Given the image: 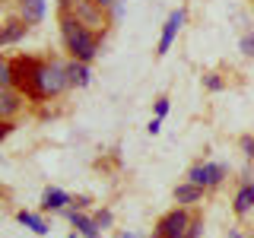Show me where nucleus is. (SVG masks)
Masks as SVG:
<instances>
[{"label":"nucleus","instance_id":"11","mask_svg":"<svg viewBox=\"0 0 254 238\" xmlns=\"http://www.w3.org/2000/svg\"><path fill=\"white\" fill-rule=\"evenodd\" d=\"M16 6H19V19H26L29 26L42 22L45 19V10H48L45 0H16Z\"/></svg>","mask_w":254,"mask_h":238},{"label":"nucleus","instance_id":"22","mask_svg":"<svg viewBox=\"0 0 254 238\" xmlns=\"http://www.w3.org/2000/svg\"><path fill=\"white\" fill-rule=\"evenodd\" d=\"M200 232H203V219H194V222H190V229H188V235H185V238H200Z\"/></svg>","mask_w":254,"mask_h":238},{"label":"nucleus","instance_id":"30","mask_svg":"<svg viewBox=\"0 0 254 238\" xmlns=\"http://www.w3.org/2000/svg\"><path fill=\"white\" fill-rule=\"evenodd\" d=\"M118 238H143V235H137V232H121Z\"/></svg>","mask_w":254,"mask_h":238},{"label":"nucleus","instance_id":"27","mask_svg":"<svg viewBox=\"0 0 254 238\" xmlns=\"http://www.w3.org/2000/svg\"><path fill=\"white\" fill-rule=\"evenodd\" d=\"M229 238H248V235H245L242 229H229Z\"/></svg>","mask_w":254,"mask_h":238},{"label":"nucleus","instance_id":"19","mask_svg":"<svg viewBox=\"0 0 254 238\" xmlns=\"http://www.w3.org/2000/svg\"><path fill=\"white\" fill-rule=\"evenodd\" d=\"M238 48H242L245 58H254V32H245L242 42H238Z\"/></svg>","mask_w":254,"mask_h":238},{"label":"nucleus","instance_id":"2","mask_svg":"<svg viewBox=\"0 0 254 238\" xmlns=\"http://www.w3.org/2000/svg\"><path fill=\"white\" fill-rule=\"evenodd\" d=\"M70 86V76H67V63H58V60H42L35 70V83H32V95L29 99L42 102V99H51V95H61L64 89Z\"/></svg>","mask_w":254,"mask_h":238},{"label":"nucleus","instance_id":"29","mask_svg":"<svg viewBox=\"0 0 254 238\" xmlns=\"http://www.w3.org/2000/svg\"><path fill=\"white\" fill-rule=\"evenodd\" d=\"M95 3H99L102 10H105V6H111V3H118V0H95Z\"/></svg>","mask_w":254,"mask_h":238},{"label":"nucleus","instance_id":"12","mask_svg":"<svg viewBox=\"0 0 254 238\" xmlns=\"http://www.w3.org/2000/svg\"><path fill=\"white\" fill-rule=\"evenodd\" d=\"M22 108V95L13 89H0V121H10V118L16 115V111Z\"/></svg>","mask_w":254,"mask_h":238},{"label":"nucleus","instance_id":"26","mask_svg":"<svg viewBox=\"0 0 254 238\" xmlns=\"http://www.w3.org/2000/svg\"><path fill=\"white\" fill-rule=\"evenodd\" d=\"M73 203H76V210H83V206H89V197H76Z\"/></svg>","mask_w":254,"mask_h":238},{"label":"nucleus","instance_id":"17","mask_svg":"<svg viewBox=\"0 0 254 238\" xmlns=\"http://www.w3.org/2000/svg\"><path fill=\"white\" fill-rule=\"evenodd\" d=\"M10 86H13V60L0 54V89H10Z\"/></svg>","mask_w":254,"mask_h":238},{"label":"nucleus","instance_id":"10","mask_svg":"<svg viewBox=\"0 0 254 238\" xmlns=\"http://www.w3.org/2000/svg\"><path fill=\"white\" fill-rule=\"evenodd\" d=\"M26 32H29L26 19H19V16H16V19H6L3 26H0V48H3V45H16Z\"/></svg>","mask_w":254,"mask_h":238},{"label":"nucleus","instance_id":"25","mask_svg":"<svg viewBox=\"0 0 254 238\" xmlns=\"http://www.w3.org/2000/svg\"><path fill=\"white\" fill-rule=\"evenodd\" d=\"M10 130H13V124H10V121H0V140L10 137Z\"/></svg>","mask_w":254,"mask_h":238},{"label":"nucleus","instance_id":"21","mask_svg":"<svg viewBox=\"0 0 254 238\" xmlns=\"http://www.w3.org/2000/svg\"><path fill=\"white\" fill-rule=\"evenodd\" d=\"M169 99H165V95H162V99H156V118H165V115H169Z\"/></svg>","mask_w":254,"mask_h":238},{"label":"nucleus","instance_id":"8","mask_svg":"<svg viewBox=\"0 0 254 238\" xmlns=\"http://www.w3.org/2000/svg\"><path fill=\"white\" fill-rule=\"evenodd\" d=\"M67 219H70V226L76 229V235L102 238V229H99V222H95V216H86V213H79V210H67Z\"/></svg>","mask_w":254,"mask_h":238},{"label":"nucleus","instance_id":"1","mask_svg":"<svg viewBox=\"0 0 254 238\" xmlns=\"http://www.w3.org/2000/svg\"><path fill=\"white\" fill-rule=\"evenodd\" d=\"M61 35H64L67 51L73 54V60L92 63L95 58H99V35H95V29L83 26L73 13H64L61 16Z\"/></svg>","mask_w":254,"mask_h":238},{"label":"nucleus","instance_id":"5","mask_svg":"<svg viewBox=\"0 0 254 238\" xmlns=\"http://www.w3.org/2000/svg\"><path fill=\"white\" fill-rule=\"evenodd\" d=\"M35 58H16L13 60V89L19 95H32V83H35V70H38Z\"/></svg>","mask_w":254,"mask_h":238},{"label":"nucleus","instance_id":"23","mask_svg":"<svg viewBox=\"0 0 254 238\" xmlns=\"http://www.w3.org/2000/svg\"><path fill=\"white\" fill-rule=\"evenodd\" d=\"M238 143H242L245 156H248V159H254V140H251V137H242V140H238Z\"/></svg>","mask_w":254,"mask_h":238},{"label":"nucleus","instance_id":"6","mask_svg":"<svg viewBox=\"0 0 254 238\" xmlns=\"http://www.w3.org/2000/svg\"><path fill=\"white\" fill-rule=\"evenodd\" d=\"M73 16L83 26H89V29H99V26H105V16H102V6L95 3V0H73Z\"/></svg>","mask_w":254,"mask_h":238},{"label":"nucleus","instance_id":"16","mask_svg":"<svg viewBox=\"0 0 254 238\" xmlns=\"http://www.w3.org/2000/svg\"><path fill=\"white\" fill-rule=\"evenodd\" d=\"M16 219H19V222H22V226H26V229H32V232H35V235H48V222H45L42 216H38V213L19 210V213H16Z\"/></svg>","mask_w":254,"mask_h":238},{"label":"nucleus","instance_id":"18","mask_svg":"<svg viewBox=\"0 0 254 238\" xmlns=\"http://www.w3.org/2000/svg\"><path fill=\"white\" fill-rule=\"evenodd\" d=\"M203 86H206L210 92H222V89H226V83L219 79V73H206V76H203Z\"/></svg>","mask_w":254,"mask_h":238},{"label":"nucleus","instance_id":"13","mask_svg":"<svg viewBox=\"0 0 254 238\" xmlns=\"http://www.w3.org/2000/svg\"><path fill=\"white\" fill-rule=\"evenodd\" d=\"M67 76H70V86L86 89V86H89V79H92V70H89V63H83V60H70L67 63Z\"/></svg>","mask_w":254,"mask_h":238},{"label":"nucleus","instance_id":"24","mask_svg":"<svg viewBox=\"0 0 254 238\" xmlns=\"http://www.w3.org/2000/svg\"><path fill=\"white\" fill-rule=\"evenodd\" d=\"M146 130H149V133H153V137H156V133L162 130V118H153V121H149V127H146Z\"/></svg>","mask_w":254,"mask_h":238},{"label":"nucleus","instance_id":"4","mask_svg":"<svg viewBox=\"0 0 254 238\" xmlns=\"http://www.w3.org/2000/svg\"><path fill=\"white\" fill-rule=\"evenodd\" d=\"M226 175H229V169L219 165V162H197V165H190L188 181L197 184V187H203V190H213V187H219L222 181H226Z\"/></svg>","mask_w":254,"mask_h":238},{"label":"nucleus","instance_id":"7","mask_svg":"<svg viewBox=\"0 0 254 238\" xmlns=\"http://www.w3.org/2000/svg\"><path fill=\"white\" fill-rule=\"evenodd\" d=\"M181 26H185V10L169 13V19H165V26H162V35H159V45H156V54H169V48H172L175 38H178Z\"/></svg>","mask_w":254,"mask_h":238},{"label":"nucleus","instance_id":"20","mask_svg":"<svg viewBox=\"0 0 254 238\" xmlns=\"http://www.w3.org/2000/svg\"><path fill=\"white\" fill-rule=\"evenodd\" d=\"M95 222H99V229H108L111 226V210H99L95 213Z\"/></svg>","mask_w":254,"mask_h":238},{"label":"nucleus","instance_id":"33","mask_svg":"<svg viewBox=\"0 0 254 238\" xmlns=\"http://www.w3.org/2000/svg\"><path fill=\"white\" fill-rule=\"evenodd\" d=\"M248 238H254V235H248Z\"/></svg>","mask_w":254,"mask_h":238},{"label":"nucleus","instance_id":"28","mask_svg":"<svg viewBox=\"0 0 254 238\" xmlns=\"http://www.w3.org/2000/svg\"><path fill=\"white\" fill-rule=\"evenodd\" d=\"M58 3H61V10H64V13H70V6H73V0H58Z\"/></svg>","mask_w":254,"mask_h":238},{"label":"nucleus","instance_id":"31","mask_svg":"<svg viewBox=\"0 0 254 238\" xmlns=\"http://www.w3.org/2000/svg\"><path fill=\"white\" fill-rule=\"evenodd\" d=\"M67 238H76V232H73V235H67Z\"/></svg>","mask_w":254,"mask_h":238},{"label":"nucleus","instance_id":"9","mask_svg":"<svg viewBox=\"0 0 254 238\" xmlns=\"http://www.w3.org/2000/svg\"><path fill=\"white\" fill-rule=\"evenodd\" d=\"M232 210H235V216H238V219H245V216H248V213L254 210V184H251V181H245V184L235 190Z\"/></svg>","mask_w":254,"mask_h":238},{"label":"nucleus","instance_id":"15","mask_svg":"<svg viewBox=\"0 0 254 238\" xmlns=\"http://www.w3.org/2000/svg\"><path fill=\"white\" fill-rule=\"evenodd\" d=\"M175 200H178L181 206L200 203V200H203V187H197V184H190V181H185V184L175 187Z\"/></svg>","mask_w":254,"mask_h":238},{"label":"nucleus","instance_id":"32","mask_svg":"<svg viewBox=\"0 0 254 238\" xmlns=\"http://www.w3.org/2000/svg\"><path fill=\"white\" fill-rule=\"evenodd\" d=\"M0 6H3V0H0Z\"/></svg>","mask_w":254,"mask_h":238},{"label":"nucleus","instance_id":"14","mask_svg":"<svg viewBox=\"0 0 254 238\" xmlns=\"http://www.w3.org/2000/svg\"><path fill=\"white\" fill-rule=\"evenodd\" d=\"M67 203H73V197L61 187H48L42 194V210H67Z\"/></svg>","mask_w":254,"mask_h":238},{"label":"nucleus","instance_id":"3","mask_svg":"<svg viewBox=\"0 0 254 238\" xmlns=\"http://www.w3.org/2000/svg\"><path fill=\"white\" fill-rule=\"evenodd\" d=\"M190 213L185 210V206H175V210H169L162 219L156 222V238H185L188 229H190Z\"/></svg>","mask_w":254,"mask_h":238}]
</instances>
